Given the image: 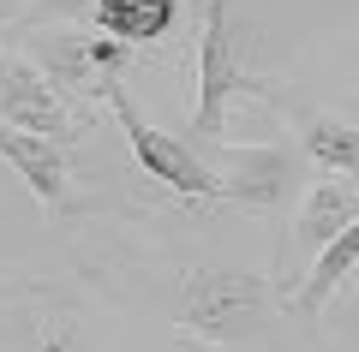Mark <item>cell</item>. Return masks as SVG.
I'll use <instances>...</instances> for the list:
<instances>
[{
	"label": "cell",
	"instance_id": "cell-9",
	"mask_svg": "<svg viewBox=\"0 0 359 352\" xmlns=\"http://www.w3.org/2000/svg\"><path fill=\"white\" fill-rule=\"evenodd\" d=\"M353 221H359V185H347V179L330 174V179H318V185L299 197L287 245H299V251H323V245H335Z\"/></svg>",
	"mask_w": 359,
	"mask_h": 352
},
{
	"label": "cell",
	"instance_id": "cell-7",
	"mask_svg": "<svg viewBox=\"0 0 359 352\" xmlns=\"http://www.w3.org/2000/svg\"><path fill=\"white\" fill-rule=\"evenodd\" d=\"M287 126H294V143L306 162H318L323 174L347 179V185H359V126L353 120H341V113H323V108H306V101H287Z\"/></svg>",
	"mask_w": 359,
	"mask_h": 352
},
{
	"label": "cell",
	"instance_id": "cell-5",
	"mask_svg": "<svg viewBox=\"0 0 359 352\" xmlns=\"http://www.w3.org/2000/svg\"><path fill=\"white\" fill-rule=\"evenodd\" d=\"M108 108H114V120H120V132H126L132 162L144 167V179L168 185L174 197H222V179L210 174V162L192 150V138H174V132L150 126V120L138 113V101L126 96V78L108 84Z\"/></svg>",
	"mask_w": 359,
	"mask_h": 352
},
{
	"label": "cell",
	"instance_id": "cell-1",
	"mask_svg": "<svg viewBox=\"0 0 359 352\" xmlns=\"http://www.w3.org/2000/svg\"><path fill=\"white\" fill-rule=\"evenodd\" d=\"M240 96L264 101L282 113L294 101V90H282L276 78H257L240 66L233 48V0H210L204 6V30H198V113H192V143H216L228 126V108Z\"/></svg>",
	"mask_w": 359,
	"mask_h": 352
},
{
	"label": "cell",
	"instance_id": "cell-12",
	"mask_svg": "<svg viewBox=\"0 0 359 352\" xmlns=\"http://www.w3.org/2000/svg\"><path fill=\"white\" fill-rule=\"evenodd\" d=\"M30 6H36V0H0V36H6V30H18V18H25Z\"/></svg>",
	"mask_w": 359,
	"mask_h": 352
},
{
	"label": "cell",
	"instance_id": "cell-4",
	"mask_svg": "<svg viewBox=\"0 0 359 352\" xmlns=\"http://www.w3.org/2000/svg\"><path fill=\"white\" fill-rule=\"evenodd\" d=\"M210 162V174L222 179V197L240 203V209L257 215H282L287 203L299 197V174H306V155L299 143H192Z\"/></svg>",
	"mask_w": 359,
	"mask_h": 352
},
{
	"label": "cell",
	"instance_id": "cell-2",
	"mask_svg": "<svg viewBox=\"0 0 359 352\" xmlns=\"http://www.w3.org/2000/svg\"><path fill=\"white\" fill-rule=\"evenodd\" d=\"M269 304H282V293L264 275H240V269H192L180 281L174 323L180 335L204 340V346H240L257 335V323L269 316Z\"/></svg>",
	"mask_w": 359,
	"mask_h": 352
},
{
	"label": "cell",
	"instance_id": "cell-10",
	"mask_svg": "<svg viewBox=\"0 0 359 352\" xmlns=\"http://www.w3.org/2000/svg\"><path fill=\"white\" fill-rule=\"evenodd\" d=\"M353 269H359V221L347 227L335 245H323L318 263H311L306 275H299L294 287L282 293V304L294 311V323H318V311H323V304H330L335 293L347 287V281H353Z\"/></svg>",
	"mask_w": 359,
	"mask_h": 352
},
{
	"label": "cell",
	"instance_id": "cell-8",
	"mask_svg": "<svg viewBox=\"0 0 359 352\" xmlns=\"http://www.w3.org/2000/svg\"><path fill=\"white\" fill-rule=\"evenodd\" d=\"M0 162L13 167L30 185V197L42 209H66V191H72V167H66V143L36 138V132H13L0 120Z\"/></svg>",
	"mask_w": 359,
	"mask_h": 352
},
{
	"label": "cell",
	"instance_id": "cell-3",
	"mask_svg": "<svg viewBox=\"0 0 359 352\" xmlns=\"http://www.w3.org/2000/svg\"><path fill=\"white\" fill-rule=\"evenodd\" d=\"M18 42H25V60L36 66L42 78H48L54 90H60L72 108H90V101H108V84H120V72H126L132 48L114 36H102V30L90 24H48V30H18Z\"/></svg>",
	"mask_w": 359,
	"mask_h": 352
},
{
	"label": "cell",
	"instance_id": "cell-6",
	"mask_svg": "<svg viewBox=\"0 0 359 352\" xmlns=\"http://www.w3.org/2000/svg\"><path fill=\"white\" fill-rule=\"evenodd\" d=\"M0 120L13 132H36V138H78V113L36 66L25 60L18 48H0Z\"/></svg>",
	"mask_w": 359,
	"mask_h": 352
},
{
	"label": "cell",
	"instance_id": "cell-11",
	"mask_svg": "<svg viewBox=\"0 0 359 352\" xmlns=\"http://www.w3.org/2000/svg\"><path fill=\"white\" fill-rule=\"evenodd\" d=\"M174 13H180V0H96L90 30H102V36H114V42H126V48H138V42L168 36Z\"/></svg>",
	"mask_w": 359,
	"mask_h": 352
}]
</instances>
